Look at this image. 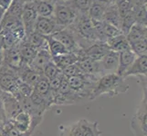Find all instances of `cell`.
<instances>
[{"label": "cell", "instance_id": "1", "mask_svg": "<svg viewBox=\"0 0 147 136\" xmlns=\"http://www.w3.org/2000/svg\"><path fill=\"white\" fill-rule=\"evenodd\" d=\"M129 85L124 78L117 74H106L101 75L95 84L90 100H94L100 95L107 94L110 97L127 92Z\"/></svg>", "mask_w": 147, "mask_h": 136}, {"label": "cell", "instance_id": "2", "mask_svg": "<svg viewBox=\"0 0 147 136\" xmlns=\"http://www.w3.org/2000/svg\"><path fill=\"white\" fill-rule=\"evenodd\" d=\"M79 15V12L73 7L70 0L60 1L54 5L52 17L61 27H68L73 25Z\"/></svg>", "mask_w": 147, "mask_h": 136}, {"label": "cell", "instance_id": "3", "mask_svg": "<svg viewBox=\"0 0 147 136\" xmlns=\"http://www.w3.org/2000/svg\"><path fill=\"white\" fill-rule=\"evenodd\" d=\"M73 25H75L73 31L76 34L77 39H83L86 42L92 43L99 41L93 23L87 14H80V16H78Z\"/></svg>", "mask_w": 147, "mask_h": 136}, {"label": "cell", "instance_id": "4", "mask_svg": "<svg viewBox=\"0 0 147 136\" xmlns=\"http://www.w3.org/2000/svg\"><path fill=\"white\" fill-rule=\"evenodd\" d=\"M51 36L61 43L67 48L69 52L77 54L79 58L83 55V49L80 45L76 34L72 29H69V27H64L62 29L58 30L57 32L52 34Z\"/></svg>", "mask_w": 147, "mask_h": 136}, {"label": "cell", "instance_id": "5", "mask_svg": "<svg viewBox=\"0 0 147 136\" xmlns=\"http://www.w3.org/2000/svg\"><path fill=\"white\" fill-rule=\"evenodd\" d=\"M131 128L135 136H147V110H146V90L144 92L137 111L131 120Z\"/></svg>", "mask_w": 147, "mask_h": 136}, {"label": "cell", "instance_id": "6", "mask_svg": "<svg viewBox=\"0 0 147 136\" xmlns=\"http://www.w3.org/2000/svg\"><path fill=\"white\" fill-rule=\"evenodd\" d=\"M0 96H1L3 102L7 122L12 121L22 111L19 101L13 94H11L10 93L4 92V91L1 90H0Z\"/></svg>", "mask_w": 147, "mask_h": 136}, {"label": "cell", "instance_id": "7", "mask_svg": "<svg viewBox=\"0 0 147 136\" xmlns=\"http://www.w3.org/2000/svg\"><path fill=\"white\" fill-rule=\"evenodd\" d=\"M38 15L35 10L32 2H26L24 4L23 11L21 14V22L26 31V36L35 31V25Z\"/></svg>", "mask_w": 147, "mask_h": 136}, {"label": "cell", "instance_id": "8", "mask_svg": "<svg viewBox=\"0 0 147 136\" xmlns=\"http://www.w3.org/2000/svg\"><path fill=\"white\" fill-rule=\"evenodd\" d=\"M62 28L64 27H59L52 17H38L36 25H35V32L42 34V36H51L52 34Z\"/></svg>", "mask_w": 147, "mask_h": 136}, {"label": "cell", "instance_id": "9", "mask_svg": "<svg viewBox=\"0 0 147 136\" xmlns=\"http://www.w3.org/2000/svg\"><path fill=\"white\" fill-rule=\"evenodd\" d=\"M110 48L106 42L97 41L90 44L89 46L83 49V55L87 58L99 62L104 57V55L110 51Z\"/></svg>", "mask_w": 147, "mask_h": 136}, {"label": "cell", "instance_id": "10", "mask_svg": "<svg viewBox=\"0 0 147 136\" xmlns=\"http://www.w3.org/2000/svg\"><path fill=\"white\" fill-rule=\"evenodd\" d=\"M6 66L11 68L15 71L22 66V58L19 50V43L15 46L4 49V64Z\"/></svg>", "mask_w": 147, "mask_h": 136}, {"label": "cell", "instance_id": "11", "mask_svg": "<svg viewBox=\"0 0 147 136\" xmlns=\"http://www.w3.org/2000/svg\"><path fill=\"white\" fill-rule=\"evenodd\" d=\"M101 75L106 74H116L119 64V53L110 50L104 57L99 61Z\"/></svg>", "mask_w": 147, "mask_h": 136}, {"label": "cell", "instance_id": "12", "mask_svg": "<svg viewBox=\"0 0 147 136\" xmlns=\"http://www.w3.org/2000/svg\"><path fill=\"white\" fill-rule=\"evenodd\" d=\"M147 73V57L146 55L137 56L131 64V66L127 69L123 74V78L125 79L128 76H146Z\"/></svg>", "mask_w": 147, "mask_h": 136}, {"label": "cell", "instance_id": "13", "mask_svg": "<svg viewBox=\"0 0 147 136\" xmlns=\"http://www.w3.org/2000/svg\"><path fill=\"white\" fill-rule=\"evenodd\" d=\"M52 60V56L50 54L49 48L44 47L38 50V53L36 57L34 58V60L32 61V63L30 64V68L33 69L35 72L43 75L42 72H43V68L45 67L48 63H49Z\"/></svg>", "mask_w": 147, "mask_h": 136}, {"label": "cell", "instance_id": "14", "mask_svg": "<svg viewBox=\"0 0 147 136\" xmlns=\"http://www.w3.org/2000/svg\"><path fill=\"white\" fill-rule=\"evenodd\" d=\"M8 122H11L13 126L21 133H29L31 135L34 132L31 127V117L23 111H21L12 121Z\"/></svg>", "mask_w": 147, "mask_h": 136}, {"label": "cell", "instance_id": "15", "mask_svg": "<svg viewBox=\"0 0 147 136\" xmlns=\"http://www.w3.org/2000/svg\"><path fill=\"white\" fill-rule=\"evenodd\" d=\"M136 57H137V55L131 51V49L119 53V64L116 74L123 77L124 73L127 71V69L134 63Z\"/></svg>", "mask_w": 147, "mask_h": 136}, {"label": "cell", "instance_id": "16", "mask_svg": "<svg viewBox=\"0 0 147 136\" xmlns=\"http://www.w3.org/2000/svg\"><path fill=\"white\" fill-rule=\"evenodd\" d=\"M125 36L130 45L136 42L142 41V40H145L146 39V26L145 25L139 24V23H134Z\"/></svg>", "mask_w": 147, "mask_h": 136}, {"label": "cell", "instance_id": "17", "mask_svg": "<svg viewBox=\"0 0 147 136\" xmlns=\"http://www.w3.org/2000/svg\"><path fill=\"white\" fill-rule=\"evenodd\" d=\"M77 64L79 65V67L82 74H93V75L101 74L99 62L90 60L86 56L80 57L77 62Z\"/></svg>", "mask_w": 147, "mask_h": 136}, {"label": "cell", "instance_id": "18", "mask_svg": "<svg viewBox=\"0 0 147 136\" xmlns=\"http://www.w3.org/2000/svg\"><path fill=\"white\" fill-rule=\"evenodd\" d=\"M106 44H108L111 50L117 53H121L131 49V45L124 34H121L116 36L108 38L106 40Z\"/></svg>", "mask_w": 147, "mask_h": 136}, {"label": "cell", "instance_id": "19", "mask_svg": "<svg viewBox=\"0 0 147 136\" xmlns=\"http://www.w3.org/2000/svg\"><path fill=\"white\" fill-rule=\"evenodd\" d=\"M19 50L20 54H21L22 58V64L25 65H30L32 63L34 58L36 57L38 50L36 48L32 47L31 45L28 44L26 40L19 42Z\"/></svg>", "mask_w": 147, "mask_h": 136}, {"label": "cell", "instance_id": "20", "mask_svg": "<svg viewBox=\"0 0 147 136\" xmlns=\"http://www.w3.org/2000/svg\"><path fill=\"white\" fill-rule=\"evenodd\" d=\"M78 60H79L78 55L74 53H70V52L56 55V56L52 57L53 63L57 65L59 70H62L70 64H76L78 62Z\"/></svg>", "mask_w": 147, "mask_h": 136}, {"label": "cell", "instance_id": "21", "mask_svg": "<svg viewBox=\"0 0 147 136\" xmlns=\"http://www.w3.org/2000/svg\"><path fill=\"white\" fill-rule=\"evenodd\" d=\"M102 21L113 25V26L117 27L118 28L121 29V19L120 17V14L118 12L117 5L113 4V5H109V6H107L106 10H105V13H104V16H103Z\"/></svg>", "mask_w": 147, "mask_h": 136}, {"label": "cell", "instance_id": "22", "mask_svg": "<svg viewBox=\"0 0 147 136\" xmlns=\"http://www.w3.org/2000/svg\"><path fill=\"white\" fill-rule=\"evenodd\" d=\"M82 136H101L102 132L99 129L98 122H90L88 120L79 121Z\"/></svg>", "mask_w": 147, "mask_h": 136}, {"label": "cell", "instance_id": "23", "mask_svg": "<svg viewBox=\"0 0 147 136\" xmlns=\"http://www.w3.org/2000/svg\"><path fill=\"white\" fill-rule=\"evenodd\" d=\"M38 17H51L54 12V4L48 0H35L32 1Z\"/></svg>", "mask_w": 147, "mask_h": 136}, {"label": "cell", "instance_id": "24", "mask_svg": "<svg viewBox=\"0 0 147 136\" xmlns=\"http://www.w3.org/2000/svg\"><path fill=\"white\" fill-rule=\"evenodd\" d=\"M106 7H107L106 5L97 1V0H93L92 6H90L88 11L89 17L92 21H102Z\"/></svg>", "mask_w": 147, "mask_h": 136}, {"label": "cell", "instance_id": "25", "mask_svg": "<svg viewBox=\"0 0 147 136\" xmlns=\"http://www.w3.org/2000/svg\"><path fill=\"white\" fill-rule=\"evenodd\" d=\"M46 36V40L48 43L49 51L52 57L56 56V55L69 52L67 48H66L59 41H58L57 39H55L52 36Z\"/></svg>", "mask_w": 147, "mask_h": 136}, {"label": "cell", "instance_id": "26", "mask_svg": "<svg viewBox=\"0 0 147 136\" xmlns=\"http://www.w3.org/2000/svg\"><path fill=\"white\" fill-rule=\"evenodd\" d=\"M25 40L28 42V44L31 45L32 47L36 48L37 50H39L41 48L48 46L46 36H42V34H40L35 31L32 32L31 34H29L28 36H27Z\"/></svg>", "mask_w": 147, "mask_h": 136}, {"label": "cell", "instance_id": "27", "mask_svg": "<svg viewBox=\"0 0 147 136\" xmlns=\"http://www.w3.org/2000/svg\"><path fill=\"white\" fill-rule=\"evenodd\" d=\"M102 34H103V37L106 42V40L108 38L116 36H118V34H123V33L121 32V30L118 28L117 27L102 21Z\"/></svg>", "mask_w": 147, "mask_h": 136}, {"label": "cell", "instance_id": "28", "mask_svg": "<svg viewBox=\"0 0 147 136\" xmlns=\"http://www.w3.org/2000/svg\"><path fill=\"white\" fill-rule=\"evenodd\" d=\"M73 7L79 12V14H87L92 6L93 0H70Z\"/></svg>", "mask_w": 147, "mask_h": 136}, {"label": "cell", "instance_id": "29", "mask_svg": "<svg viewBox=\"0 0 147 136\" xmlns=\"http://www.w3.org/2000/svg\"><path fill=\"white\" fill-rule=\"evenodd\" d=\"M60 71H61V70H59L57 65H56L51 60L49 63H48L46 65H45V67L43 68L42 74L45 77L49 80V79L53 78L54 76H56Z\"/></svg>", "mask_w": 147, "mask_h": 136}, {"label": "cell", "instance_id": "30", "mask_svg": "<svg viewBox=\"0 0 147 136\" xmlns=\"http://www.w3.org/2000/svg\"><path fill=\"white\" fill-rule=\"evenodd\" d=\"M66 77L63 75L62 72L60 71L56 76H54L53 78L49 79V87H50V90H51V93H52V95L57 92L59 90L60 84H61L62 81L65 79Z\"/></svg>", "mask_w": 147, "mask_h": 136}, {"label": "cell", "instance_id": "31", "mask_svg": "<svg viewBox=\"0 0 147 136\" xmlns=\"http://www.w3.org/2000/svg\"><path fill=\"white\" fill-rule=\"evenodd\" d=\"M146 39L142 40V41L136 42L131 44V50L133 51L137 56L141 55H146Z\"/></svg>", "mask_w": 147, "mask_h": 136}, {"label": "cell", "instance_id": "32", "mask_svg": "<svg viewBox=\"0 0 147 136\" xmlns=\"http://www.w3.org/2000/svg\"><path fill=\"white\" fill-rule=\"evenodd\" d=\"M61 72H62L63 75L66 78L73 76V75H77V74H82V71H80V67H79V65L77 64V63L73 64H70V65H69V66L65 67L64 69L61 70Z\"/></svg>", "mask_w": 147, "mask_h": 136}, {"label": "cell", "instance_id": "33", "mask_svg": "<svg viewBox=\"0 0 147 136\" xmlns=\"http://www.w3.org/2000/svg\"><path fill=\"white\" fill-rule=\"evenodd\" d=\"M34 87H32L31 85H29L28 84L23 82L22 80L20 81L18 84V92L21 94L22 97H29L31 94L33 93Z\"/></svg>", "mask_w": 147, "mask_h": 136}, {"label": "cell", "instance_id": "34", "mask_svg": "<svg viewBox=\"0 0 147 136\" xmlns=\"http://www.w3.org/2000/svg\"><path fill=\"white\" fill-rule=\"evenodd\" d=\"M0 121H1V123L3 124H5L7 123L6 115H5V111H4V105H3L1 96H0Z\"/></svg>", "mask_w": 147, "mask_h": 136}, {"label": "cell", "instance_id": "35", "mask_svg": "<svg viewBox=\"0 0 147 136\" xmlns=\"http://www.w3.org/2000/svg\"><path fill=\"white\" fill-rule=\"evenodd\" d=\"M13 0H0V7L3 8L5 11H7V10L9 8L10 5L12 4Z\"/></svg>", "mask_w": 147, "mask_h": 136}, {"label": "cell", "instance_id": "36", "mask_svg": "<svg viewBox=\"0 0 147 136\" xmlns=\"http://www.w3.org/2000/svg\"><path fill=\"white\" fill-rule=\"evenodd\" d=\"M97 1L102 3L106 6H109V5H113V4H116L117 2V0H97Z\"/></svg>", "mask_w": 147, "mask_h": 136}, {"label": "cell", "instance_id": "37", "mask_svg": "<svg viewBox=\"0 0 147 136\" xmlns=\"http://www.w3.org/2000/svg\"><path fill=\"white\" fill-rule=\"evenodd\" d=\"M4 64V49L0 48V67Z\"/></svg>", "mask_w": 147, "mask_h": 136}, {"label": "cell", "instance_id": "38", "mask_svg": "<svg viewBox=\"0 0 147 136\" xmlns=\"http://www.w3.org/2000/svg\"><path fill=\"white\" fill-rule=\"evenodd\" d=\"M3 125H4V124H3V123H1V121H0V128H2V126H3Z\"/></svg>", "mask_w": 147, "mask_h": 136}, {"label": "cell", "instance_id": "39", "mask_svg": "<svg viewBox=\"0 0 147 136\" xmlns=\"http://www.w3.org/2000/svg\"><path fill=\"white\" fill-rule=\"evenodd\" d=\"M60 1H67V0H60Z\"/></svg>", "mask_w": 147, "mask_h": 136}]
</instances>
